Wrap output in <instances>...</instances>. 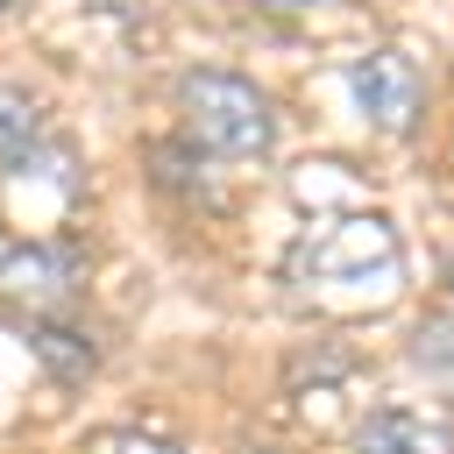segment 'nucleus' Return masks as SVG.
Returning <instances> with one entry per match:
<instances>
[{
	"instance_id": "obj_8",
	"label": "nucleus",
	"mask_w": 454,
	"mask_h": 454,
	"mask_svg": "<svg viewBox=\"0 0 454 454\" xmlns=\"http://www.w3.org/2000/svg\"><path fill=\"white\" fill-rule=\"evenodd\" d=\"M411 362H419L433 383H447V390H454V319H426V326H419V340H411Z\"/></svg>"
},
{
	"instance_id": "obj_10",
	"label": "nucleus",
	"mask_w": 454,
	"mask_h": 454,
	"mask_svg": "<svg viewBox=\"0 0 454 454\" xmlns=\"http://www.w3.org/2000/svg\"><path fill=\"white\" fill-rule=\"evenodd\" d=\"M255 7H270V14H291V7H312V0H255Z\"/></svg>"
},
{
	"instance_id": "obj_3",
	"label": "nucleus",
	"mask_w": 454,
	"mask_h": 454,
	"mask_svg": "<svg viewBox=\"0 0 454 454\" xmlns=\"http://www.w3.org/2000/svg\"><path fill=\"white\" fill-rule=\"evenodd\" d=\"M348 92H355V106H362L376 128H390V135L419 128V114H426V78H419V64H411L404 50H369V57L348 71Z\"/></svg>"
},
{
	"instance_id": "obj_6",
	"label": "nucleus",
	"mask_w": 454,
	"mask_h": 454,
	"mask_svg": "<svg viewBox=\"0 0 454 454\" xmlns=\"http://www.w3.org/2000/svg\"><path fill=\"white\" fill-rule=\"evenodd\" d=\"M35 362H43L57 383H85L99 355H92V340H85L78 326H57V319H43V326H35Z\"/></svg>"
},
{
	"instance_id": "obj_9",
	"label": "nucleus",
	"mask_w": 454,
	"mask_h": 454,
	"mask_svg": "<svg viewBox=\"0 0 454 454\" xmlns=\"http://www.w3.org/2000/svg\"><path fill=\"white\" fill-rule=\"evenodd\" d=\"M106 454H184V447H170V440H149V433H121Z\"/></svg>"
},
{
	"instance_id": "obj_4",
	"label": "nucleus",
	"mask_w": 454,
	"mask_h": 454,
	"mask_svg": "<svg viewBox=\"0 0 454 454\" xmlns=\"http://www.w3.org/2000/svg\"><path fill=\"white\" fill-rule=\"evenodd\" d=\"M0 298L21 312H64L78 298V255L57 241H21L0 255Z\"/></svg>"
},
{
	"instance_id": "obj_2",
	"label": "nucleus",
	"mask_w": 454,
	"mask_h": 454,
	"mask_svg": "<svg viewBox=\"0 0 454 454\" xmlns=\"http://www.w3.org/2000/svg\"><path fill=\"white\" fill-rule=\"evenodd\" d=\"M177 114L184 128L220 156V163H248L277 142V121H270V99L234 78V71H184L177 78Z\"/></svg>"
},
{
	"instance_id": "obj_7",
	"label": "nucleus",
	"mask_w": 454,
	"mask_h": 454,
	"mask_svg": "<svg viewBox=\"0 0 454 454\" xmlns=\"http://www.w3.org/2000/svg\"><path fill=\"white\" fill-rule=\"evenodd\" d=\"M35 142H43V114H35V99L14 92V85H0V170H14Z\"/></svg>"
},
{
	"instance_id": "obj_5",
	"label": "nucleus",
	"mask_w": 454,
	"mask_h": 454,
	"mask_svg": "<svg viewBox=\"0 0 454 454\" xmlns=\"http://www.w3.org/2000/svg\"><path fill=\"white\" fill-rule=\"evenodd\" d=\"M355 454H454V440L419 411H376L355 426Z\"/></svg>"
},
{
	"instance_id": "obj_11",
	"label": "nucleus",
	"mask_w": 454,
	"mask_h": 454,
	"mask_svg": "<svg viewBox=\"0 0 454 454\" xmlns=\"http://www.w3.org/2000/svg\"><path fill=\"white\" fill-rule=\"evenodd\" d=\"M0 7H14V0H0Z\"/></svg>"
},
{
	"instance_id": "obj_1",
	"label": "nucleus",
	"mask_w": 454,
	"mask_h": 454,
	"mask_svg": "<svg viewBox=\"0 0 454 454\" xmlns=\"http://www.w3.org/2000/svg\"><path fill=\"white\" fill-rule=\"evenodd\" d=\"M284 277L305 284V291H348V284H362L369 298H383L404 277V241L376 213H333V220L305 227V241L291 248Z\"/></svg>"
}]
</instances>
